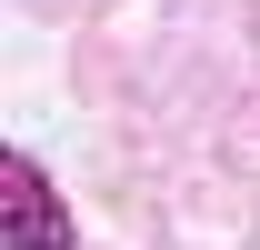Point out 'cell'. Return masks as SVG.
Masks as SVG:
<instances>
[{
    "instance_id": "6da1fadb",
    "label": "cell",
    "mask_w": 260,
    "mask_h": 250,
    "mask_svg": "<svg viewBox=\"0 0 260 250\" xmlns=\"http://www.w3.org/2000/svg\"><path fill=\"white\" fill-rule=\"evenodd\" d=\"M0 230H10V250H80V220H70V200L50 190V170H40L30 150L0 160Z\"/></svg>"
}]
</instances>
